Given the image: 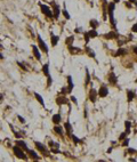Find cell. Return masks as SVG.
I'll return each mask as SVG.
<instances>
[{
    "label": "cell",
    "instance_id": "cell-1",
    "mask_svg": "<svg viewBox=\"0 0 137 162\" xmlns=\"http://www.w3.org/2000/svg\"><path fill=\"white\" fill-rule=\"evenodd\" d=\"M114 9H115V4L114 2H110L107 5V13L110 16V22H111L112 26H114V29L117 27V22L114 19Z\"/></svg>",
    "mask_w": 137,
    "mask_h": 162
},
{
    "label": "cell",
    "instance_id": "cell-2",
    "mask_svg": "<svg viewBox=\"0 0 137 162\" xmlns=\"http://www.w3.org/2000/svg\"><path fill=\"white\" fill-rule=\"evenodd\" d=\"M39 6H40V9H41V13H42L43 15L46 17H49V18H54V15H53V10L49 6H47V5H43V4H39Z\"/></svg>",
    "mask_w": 137,
    "mask_h": 162
},
{
    "label": "cell",
    "instance_id": "cell-3",
    "mask_svg": "<svg viewBox=\"0 0 137 162\" xmlns=\"http://www.w3.org/2000/svg\"><path fill=\"white\" fill-rule=\"evenodd\" d=\"M13 152H14V154L16 155L18 159H23V160H27V158H26L25 153L23 152V150L21 148V147H18L17 145H15L14 147H13Z\"/></svg>",
    "mask_w": 137,
    "mask_h": 162
},
{
    "label": "cell",
    "instance_id": "cell-4",
    "mask_svg": "<svg viewBox=\"0 0 137 162\" xmlns=\"http://www.w3.org/2000/svg\"><path fill=\"white\" fill-rule=\"evenodd\" d=\"M34 145H35V147H37V150L40 151L43 155H48V154H49V151L47 150V147L43 145V144H41L40 142H34Z\"/></svg>",
    "mask_w": 137,
    "mask_h": 162
},
{
    "label": "cell",
    "instance_id": "cell-5",
    "mask_svg": "<svg viewBox=\"0 0 137 162\" xmlns=\"http://www.w3.org/2000/svg\"><path fill=\"white\" fill-rule=\"evenodd\" d=\"M37 39H38V45H39V48L43 51V53H48V46L46 45V42L43 41L42 39H41V37H40V34H38V37H37Z\"/></svg>",
    "mask_w": 137,
    "mask_h": 162
},
{
    "label": "cell",
    "instance_id": "cell-6",
    "mask_svg": "<svg viewBox=\"0 0 137 162\" xmlns=\"http://www.w3.org/2000/svg\"><path fill=\"white\" fill-rule=\"evenodd\" d=\"M97 94H98L99 97H106V96L109 95V89H107V87L102 86V87L99 88V90L97 91Z\"/></svg>",
    "mask_w": 137,
    "mask_h": 162
},
{
    "label": "cell",
    "instance_id": "cell-7",
    "mask_svg": "<svg viewBox=\"0 0 137 162\" xmlns=\"http://www.w3.org/2000/svg\"><path fill=\"white\" fill-rule=\"evenodd\" d=\"M15 144H16L18 147H21L22 150H24L25 152H27V151L30 150V148L27 147V145H26V143L24 142V140H19V139H17L16 142H15Z\"/></svg>",
    "mask_w": 137,
    "mask_h": 162
},
{
    "label": "cell",
    "instance_id": "cell-8",
    "mask_svg": "<svg viewBox=\"0 0 137 162\" xmlns=\"http://www.w3.org/2000/svg\"><path fill=\"white\" fill-rule=\"evenodd\" d=\"M73 81H72V77L71 75H68V87H66V89H68V94H71L72 93V90H73Z\"/></svg>",
    "mask_w": 137,
    "mask_h": 162
},
{
    "label": "cell",
    "instance_id": "cell-9",
    "mask_svg": "<svg viewBox=\"0 0 137 162\" xmlns=\"http://www.w3.org/2000/svg\"><path fill=\"white\" fill-rule=\"evenodd\" d=\"M97 95H98L97 94V91L95 90L94 88H91L90 91H89V99H90L93 103H95L96 102V97H97Z\"/></svg>",
    "mask_w": 137,
    "mask_h": 162
},
{
    "label": "cell",
    "instance_id": "cell-10",
    "mask_svg": "<svg viewBox=\"0 0 137 162\" xmlns=\"http://www.w3.org/2000/svg\"><path fill=\"white\" fill-rule=\"evenodd\" d=\"M53 6H54V18L55 19H57L58 17H60V7H58V5H56L55 2H53Z\"/></svg>",
    "mask_w": 137,
    "mask_h": 162
},
{
    "label": "cell",
    "instance_id": "cell-11",
    "mask_svg": "<svg viewBox=\"0 0 137 162\" xmlns=\"http://www.w3.org/2000/svg\"><path fill=\"white\" fill-rule=\"evenodd\" d=\"M56 103L58 105H63V104H68V99L64 96H61V97H57L56 98Z\"/></svg>",
    "mask_w": 137,
    "mask_h": 162
},
{
    "label": "cell",
    "instance_id": "cell-12",
    "mask_svg": "<svg viewBox=\"0 0 137 162\" xmlns=\"http://www.w3.org/2000/svg\"><path fill=\"white\" fill-rule=\"evenodd\" d=\"M103 37H104L105 39H107V40H111V39H117V38H118V34L114 33V32L112 31V32H109V33H105Z\"/></svg>",
    "mask_w": 137,
    "mask_h": 162
},
{
    "label": "cell",
    "instance_id": "cell-13",
    "mask_svg": "<svg viewBox=\"0 0 137 162\" xmlns=\"http://www.w3.org/2000/svg\"><path fill=\"white\" fill-rule=\"evenodd\" d=\"M32 51H33V55L35 56V58L38 60H41V55H40V51L38 49V47L37 46H32Z\"/></svg>",
    "mask_w": 137,
    "mask_h": 162
},
{
    "label": "cell",
    "instance_id": "cell-14",
    "mask_svg": "<svg viewBox=\"0 0 137 162\" xmlns=\"http://www.w3.org/2000/svg\"><path fill=\"white\" fill-rule=\"evenodd\" d=\"M135 97H136V93L134 90H127V101L128 102H131Z\"/></svg>",
    "mask_w": 137,
    "mask_h": 162
},
{
    "label": "cell",
    "instance_id": "cell-15",
    "mask_svg": "<svg viewBox=\"0 0 137 162\" xmlns=\"http://www.w3.org/2000/svg\"><path fill=\"white\" fill-rule=\"evenodd\" d=\"M51 120H53V122H54L55 124H60L61 121H62V117H61L60 114H54L53 118H51Z\"/></svg>",
    "mask_w": 137,
    "mask_h": 162
},
{
    "label": "cell",
    "instance_id": "cell-16",
    "mask_svg": "<svg viewBox=\"0 0 137 162\" xmlns=\"http://www.w3.org/2000/svg\"><path fill=\"white\" fill-rule=\"evenodd\" d=\"M50 35H51V46L53 47H55L56 45H57V42L60 41V38L57 37V35H55V34H53V33H50Z\"/></svg>",
    "mask_w": 137,
    "mask_h": 162
},
{
    "label": "cell",
    "instance_id": "cell-17",
    "mask_svg": "<svg viewBox=\"0 0 137 162\" xmlns=\"http://www.w3.org/2000/svg\"><path fill=\"white\" fill-rule=\"evenodd\" d=\"M27 153H29V155H30V156H31V159H33V160H37V161H38V160H40V156H39L38 154L35 153L34 151H31V150H29V151H27Z\"/></svg>",
    "mask_w": 137,
    "mask_h": 162
},
{
    "label": "cell",
    "instance_id": "cell-18",
    "mask_svg": "<svg viewBox=\"0 0 137 162\" xmlns=\"http://www.w3.org/2000/svg\"><path fill=\"white\" fill-rule=\"evenodd\" d=\"M109 81H110V83H112V85H117V83H118V79H117V77L114 75V73H111V74H110Z\"/></svg>",
    "mask_w": 137,
    "mask_h": 162
},
{
    "label": "cell",
    "instance_id": "cell-19",
    "mask_svg": "<svg viewBox=\"0 0 137 162\" xmlns=\"http://www.w3.org/2000/svg\"><path fill=\"white\" fill-rule=\"evenodd\" d=\"M42 72L45 73V75H46V77H48V75H49V64H48V63H46V64L42 66Z\"/></svg>",
    "mask_w": 137,
    "mask_h": 162
},
{
    "label": "cell",
    "instance_id": "cell-20",
    "mask_svg": "<svg viewBox=\"0 0 137 162\" xmlns=\"http://www.w3.org/2000/svg\"><path fill=\"white\" fill-rule=\"evenodd\" d=\"M34 97H35V99L38 101V102L40 103L42 106H45V102H43V98H42V96H40V95L38 94V93H34Z\"/></svg>",
    "mask_w": 137,
    "mask_h": 162
},
{
    "label": "cell",
    "instance_id": "cell-21",
    "mask_svg": "<svg viewBox=\"0 0 137 162\" xmlns=\"http://www.w3.org/2000/svg\"><path fill=\"white\" fill-rule=\"evenodd\" d=\"M64 128H65V130H66L68 135H71V134H72V126H71L70 122H66V123L64 124Z\"/></svg>",
    "mask_w": 137,
    "mask_h": 162
},
{
    "label": "cell",
    "instance_id": "cell-22",
    "mask_svg": "<svg viewBox=\"0 0 137 162\" xmlns=\"http://www.w3.org/2000/svg\"><path fill=\"white\" fill-rule=\"evenodd\" d=\"M68 50H70L71 54H74V53H80V51H81V49H79V48H74L72 45H68Z\"/></svg>",
    "mask_w": 137,
    "mask_h": 162
},
{
    "label": "cell",
    "instance_id": "cell-23",
    "mask_svg": "<svg viewBox=\"0 0 137 162\" xmlns=\"http://www.w3.org/2000/svg\"><path fill=\"white\" fill-rule=\"evenodd\" d=\"M54 130H55V132H57V134H60L61 136H63V128L61 127L60 124H55Z\"/></svg>",
    "mask_w": 137,
    "mask_h": 162
},
{
    "label": "cell",
    "instance_id": "cell-24",
    "mask_svg": "<svg viewBox=\"0 0 137 162\" xmlns=\"http://www.w3.org/2000/svg\"><path fill=\"white\" fill-rule=\"evenodd\" d=\"M87 33H88V35H89V38H96V37L98 35V33H97V31H96L95 29H93V30H90V31H88Z\"/></svg>",
    "mask_w": 137,
    "mask_h": 162
},
{
    "label": "cell",
    "instance_id": "cell-25",
    "mask_svg": "<svg viewBox=\"0 0 137 162\" xmlns=\"http://www.w3.org/2000/svg\"><path fill=\"white\" fill-rule=\"evenodd\" d=\"M89 24H90V26H91V29H95V30H96V27H97V26L99 25L98 21H96V19H90Z\"/></svg>",
    "mask_w": 137,
    "mask_h": 162
},
{
    "label": "cell",
    "instance_id": "cell-26",
    "mask_svg": "<svg viewBox=\"0 0 137 162\" xmlns=\"http://www.w3.org/2000/svg\"><path fill=\"white\" fill-rule=\"evenodd\" d=\"M126 53H127V51L125 50L123 48H119L118 51L114 54V56H115V57H118V56H121V55H126Z\"/></svg>",
    "mask_w": 137,
    "mask_h": 162
},
{
    "label": "cell",
    "instance_id": "cell-27",
    "mask_svg": "<svg viewBox=\"0 0 137 162\" xmlns=\"http://www.w3.org/2000/svg\"><path fill=\"white\" fill-rule=\"evenodd\" d=\"M73 41H74V37H73V35H70V37H68V38H66V40H65V43H66V45H72V42H73Z\"/></svg>",
    "mask_w": 137,
    "mask_h": 162
},
{
    "label": "cell",
    "instance_id": "cell-28",
    "mask_svg": "<svg viewBox=\"0 0 137 162\" xmlns=\"http://www.w3.org/2000/svg\"><path fill=\"white\" fill-rule=\"evenodd\" d=\"M90 83V74L88 72V68H86V86Z\"/></svg>",
    "mask_w": 137,
    "mask_h": 162
},
{
    "label": "cell",
    "instance_id": "cell-29",
    "mask_svg": "<svg viewBox=\"0 0 137 162\" xmlns=\"http://www.w3.org/2000/svg\"><path fill=\"white\" fill-rule=\"evenodd\" d=\"M125 126H126V132L129 134L130 132V127H131V122L130 121H126L125 122Z\"/></svg>",
    "mask_w": 137,
    "mask_h": 162
},
{
    "label": "cell",
    "instance_id": "cell-30",
    "mask_svg": "<svg viewBox=\"0 0 137 162\" xmlns=\"http://www.w3.org/2000/svg\"><path fill=\"white\" fill-rule=\"evenodd\" d=\"M86 51H87V53L89 54V56H90L91 58H94V57H95V53H94V50H93V49H90L89 47H86Z\"/></svg>",
    "mask_w": 137,
    "mask_h": 162
},
{
    "label": "cell",
    "instance_id": "cell-31",
    "mask_svg": "<svg viewBox=\"0 0 137 162\" xmlns=\"http://www.w3.org/2000/svg\"><path fill=\"white\" fill-rule=\"evenodd\" d=\"M62 14L64 15V17H65L66 19H70V18H71V16H70V14H68V11H66V9H63V10H62Z\"/></svg>",
    "mask_w": 137,
    "mask_h": 162
},
{
    "label": "cell",
    "instance_id": "cell-32",
    "mask_svg": "<svg viewBox=\"0 0 137 162\" xmlns=\"http://www.w3.org/2000/svg\"><path fill=\"white\" fill-rule=\"evenodd\" d=\"M49 146H50V147H58L60 144H58V143H55V142H53V140H50V142H49Z\"/></svg>",
    "mask_w": 137,
    "mask_h": 162
},
{
    "label": "cell",
    "instance_id": "cell-33",
    "mask_svg": "<svg viewBox=\"0 0 137 162\" xmlns=\"http://www.w3.org/2000/svg\"><path fill=\"white\" fill-rule=\"evenodd\" d=\"M72 139H73V142H74L76 144H78V143H81V140H80L77 136H74V135H72Z\"/></svg>",
    "mask_w": 137,
    "mask_h": 162
},
{
    "label": "cell",
    "instance_id": "cell-34",
    "mask_svg": "<svg viewBox=\"0 0 137 162\" xmlns=\"http://www.w3.org/2000/svg\"><path fill=\"white\" fill-rule=\"evenodd\" d=\"M128 144H129V139H128V138H125V139L122 140V145H123V146H128Z\"/></svg>",
    "mask_w": 137,
    "mask_h": 162
},
{
    "label": "cell",
    "instance_id": "cell-35",
    "mask_svg": "<svg viewBox=\"0 0 137 162\" xmlns=\"http://www.w3.org/2000/svg\"><path fill=\"white\" fill-rule=\"evenodd\" d=\"M126 136H127V132H122L121 135H120V137H119V139L120 140H123L125 138H126Z\"/></svg>",
    "mask_w": 137,
    "mask_h": 162
},
{
    "label": "cell",
    "instance_id": "cell-36",
    "mask_svg": "<svg viewBox=\"0 0 137 162\" xmlns=\"http://www.w3.org/2000/svg\"><path fill=\"white\" fill-rule=\"evenodd\" d=\"M131 31H133V32H135V33H137V23L133 25V27H131Z\"/></svg>",
    "mask_w": 137,
    "mask_h": 162
},
{
    "label": "cell",
    "instance_id": "cell-37",
    "mask_svg": "<svg viewBox=\"0 0 137 162\" xmlns=\"http://www.w3.org/2000/svg\"><path fill=\"white\" fill-rule=\"evenodd\" d=\"M89 40H90V38H89L88 33L86 32V33H85V41H86V42H89Z\"/></svg>",
    "mask_w": 137,
    "mask_h": 162
},
{
    "label": "cell",
    "instance_id": "cell-38",
    "mask_svg": "<svg viewBox=\"0 0 137 162\" xmlns=\"http://www.w3.org/2000/svg\"><path fill=\"white\" fill-rule=\"evenodd\" d=\"M17 118H18V120H19V122H22V123H25V119H24V118H22L21 115H17Z\"/></svg>",
    "mask_w": 137,
    "mask_h": 162
},
{
    "label": "cell",
    "instance_id": "cell-39",
    "mask_svg": "<svg viewBox=\"0 0 137 162\" xmlns=\"http://www.w3.org/2000/svg\"><path fill=\"white\" fill-rule=\"evenodd\" d=\"M71 101H72V102L74 103V104H77V98H76V97H74V96H71Z\"/></svg>",
    "mask_w": 137,
    "mask_h": 162
},
{
    "label": "cell",
    "instance_id": "cell-40",
    "mask_svg": "<svg viewBox=\"0 0 137 162\" xmlns=\"http://www.w3.org/2000/svg\"><path fill=\"white\" fill-rule=\"evenodd\" d=\"M128 152H129V153H131V154H134V153H136L137 151H136V150H134V148H129Z\"/></svg>",
    "mask_w": 137,
    "mask_h": 162
},
{
    "label": "cell",
    "instance_id": "cell-41",
    "mask_svg": "<svg viewBox=\"0 0 137 162\" xmlns=\"http://www.w3.org/2000/svg\"><path fill=\"white\" fill-rule=\"evenodd\" d=\"M74 32H76V33H80V32H81V29H80V27H77V29L74 30Z\"/></svg>",
    "mask_w": 137,
    "mask_h": 162
},
{
    "label": "cell",
    "instance_id": "cell-42",
    "mask_svg": "<svg viewBox=\"0 0 137 162\" xmlns=\"http://www.w3.org/2000/svg\"><path fill=\"white\" fill-rule=\"evenodd\" d=\"M131 4H135V5H137V0H129Z\"/></svg>",
    "mask_w": 137,
    "mask_h": 162
},
{
    "label": "cell",
    "instance_id": "cell-43",
    "mask_svg": "<svg viewBox=\"0 0 137 162\" xmlns=\"http://www.w3.org/2000/svg\"><path fill=\"white\" fill-rule=\"evenodd\" d=\"M133 51H134V53H135V54H136V55H137V47H135V48L133 49Z\"/></svg>",
    "mask_w": 137,
    "mask_h": 162
},
{
    "label": "cell",
    "instance_id": "cell-44",
    "mask_svg": "<svg viewBox=\"0 0 137 162\" xmlns=\"http://www.w3.org/2000/svg\"><path fill=\"white\" fill-rule=\"evenodd\" d=\"M113 2L114 4H118V2H120V0H113Z\"/></svg>",
    "mask_w": 137,
    "mask_h": 162
},
{
    "label": "cell",
    "instance_id": "cell-45",
    "mask_svg": "<svg viewBox=\"0 0 137 162\" xmlns=\"http://www.w3.org/2000/svg\"><path fill=\"white\" fill-rule=\"evenodd\" d=\"M2 58H4V56H2V54L0 53V60H2Z\"/></svg>",
    "mask_w": 137,
    "mask_h": 162
},
{
    "label": "cell",
    "instance_id": "cell-46",
    "mask_svg": "<svg viewBox=\"0 0 137 162\" xmlns=\"http://www.w3.org/2000/svg\"><path fill=\"white\" fill-rule=\"evenodd\" d=\"M1 101H2V95L0 94V102H1Z\"/></svg>",
    "mask_w": 137,
    "mask_h": 162
}]
</instances>
